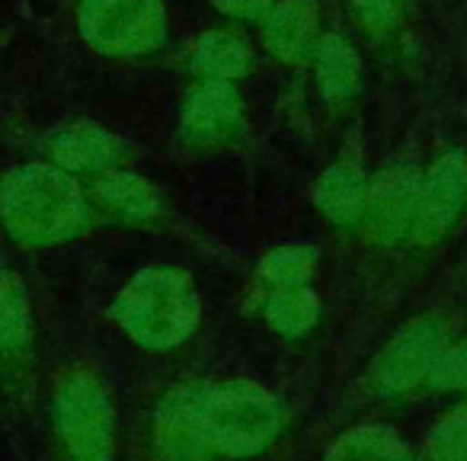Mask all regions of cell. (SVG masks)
I'll list each match as a JSON object with an SVG mask.
<instances>
[{"label": "cell", "mask_w": 467, "mask_h": 461, "mask_svg": "<svg viewBox=\"0 0 467 461\" xmlns=\"http://www.w3.org/2000/svg\"><path fill=\"white\" fill-rule=\"evenodd\" d=\"M176 394L189 433L208 461L256 458L273 448L285 429V403L250 378L182 384Z\"/></svg>", "instance_id": "obj_1"}, {"label": "cell", "mask_w": 467, "mask_h": 461, "mask_svg": "<svg viewBox=\"0 0 467 461\" xmlns=\"http://www.w3.org/2000/svg\"><path fill=\"white\" fill-rule=\"evenodd\" d=\"M90 225L87 189L55 163H20L0 176V227L20 247H58L87 235Z\"/></svg>", "instance_id": "obj_2"}, {"label": "cell", "mask_w": 467, "mask_h": 461, "mask_svg": "<svg viewBox=\"0 0 467 461\" xmlns=\"http://www.w3.org/2000/svg\"><path fill=\"white\" fill-rule=\"evenodd\" d=\"M109 318L144 352H170L195 337L202 299L192 276L176 267H144L119 288Z\"/></svg>", "instance_id": "obj_3"}, {"label": "cell", "mask_w": 467, "mask_h": 461, "mask_svg": "<svg viewBox=\"0 0 467 461\" xmlns=\"http://www.w3.org/2000/svg\"><path fill=\"white\" fill-rule=\"evenodd\" d=\"M48 426L58 461H116V401L93 365L71 362L52 378Z\"/></svg>", "instance_id": "obj_4"}, {"label": "cell", "mask_w": 467, "mask_h": 461, "mask_svg": "<svg viewBox=\"0 0 467 461\" xmlns=\"http://www.w3.org/2000/svg\"><path fill=\"white\" fill-rule=\"evenodd\" d=\"M451 340V324L441 314H420L407 320L371 359L365 372V391L378 401H400L426 388L432 365Z\"/></svg>", "instance_id": "obj_5"}, {"label": "cell", "mask_w": 467, "mask_h": 461, "mask_svg": "<svg viewBox=\"0 0 467 461\" xmlns=\"http://www.w3.org/2000/svg\"><path fill=\"white\" fill-rule=\"evenodd\" d=\"M78 29L90 48L109 58H141L167 46L163 0H80Z\"/></svg>", "instance_id": "obj_6"}, {"label": "cell", "mask_w": 467, "mask_h": 461, "mask_svg": "<svg viewBox=\"0 0 467 461\" xmlns=\"http://www.w3.org/2000/svg\"><path fill=\"white\" fill-rule=\"evenodd\" d=\"M247 131V106L234 84L199 80L180 112V138L192 151H224Z\"/></svg>", "instance_id": "obj_7"}, {"label": "cell", "mask_w": 467, "mask_h": 461, "mask_svg": "<svg viewBox=\"0 0 467 461\" xmlns=\"http://www.w3.org/2000/svg\"><path fill=\"white\" fill-rule=\"evenodd\" d=\"M467 212V157L441 154L439 161L422 173L420 199H416L413 231L410 244L413 247H435L454 231Z\"/></svg>", "instance_id": "obj_8"}, {"label": "cell", "mask_w": 467, "mask_h": 461, "mask_svg": "<svg viewBox=\"0 0 467 461\" xmlns=\"http://www.w3.org/2000/svg\"><path fill=\"white\" fill-rule=\"evenodd\" d=\"M420 183L422 173L407 161H394L371 180L368 205H365V218L358 225L371 244H378V247L410 244Z\"/></svg>", "instance_id": "obj_9"}, {"label": "cell", "mask_w": 467, "mask_h": 461, "mask_svg": "<svg viewBox=\"0 0 467 461\" xmlns=\"http://www.w3.org/2000/svg\"><path fill=\"white\" fill-rule=\"evenodd\" d=\"M48 163L61 167L71 176H97L119 167L125 157V148L112 131L93 122L61 125L46 138Z\"/></svg>", "instance_id": "obj_10"}, {"label": "cell", "mask_w": 467, "mask_h": 461, "mask_svg": "<svg viewBox=\"0 0 467 461\" xmlns=\"http://www.w3.org/2000/svg\"><path fill=\"white\" fill-rule=\"evenodd\" d=\"M84 189L93 215L99 212L106 218L119 221V225H150L163 212L161 193L141 173H131V170L122 167L90 176Z\"/></svg>", "instance_id": "obj_11"}, {"label": "cell", "mask_w": 467, "mask_h": 461, "mask_svg": "<svg viewBox=\"0 0 467 461\" xmlns=\"http://www.w3.org/2000/svg\"><path fill=\"white\" fill-rule=\"evenodd\" d=\"M320 39V10L311 0H275L263 16V46L285 65L314 61Z\"/></svg>", "instance_id": "obj_12"}, {"label": "cell", "mask_w": 467, "mask_h": 461, "mask_svg": "<svg viewBox=\"0 0 467 461\" xmlns=\"http://www.w3.org/2000/svg\"><path fill=\"white\" fill-rule=\"evenodd\" d=\"M36 352V314L29 288L14 269L0 267V365L23 372Z\"/></svg>", "instance_id": "obj_13"}, {"label": "cell", "mask_w": 467, "mask_h": 461, "mask_svg": "<svg viewBox=\"0 0 467 461\" xmlns=\"http://www.w3.org/2000/svg\"><path fill=\"white\" fill-rule=\"evenodd\" d=\"M368 173L356 163H333L314 186V205L333 227H358L368 205Z\"/></svg>", "instance_id": "obj_14"}, {"label": "cell", "mask_w": 467, "mask_h": 461, "mask_svg": "<svg viewBox=\"0 0 467 461\" xmlns=\"http://www.w3.org/2000/svg\"><path fill=\"white\" fill-rule=\"evenodd\" d=\"M254 65V52L244 42V36L231 29H212L199 36V42L189 52V71L199 80H218V84H237L247 78Z\"/></svg>", "instance_id": "obj_15"}, {"label": "cell", "mask_w": 467, "mask_h": 461, "mask_svg": "<svg viewBox=\"0 0 467 461\" xmlns=\"http://www.w3.org/2000/svg\"><path fill=\"white\" fill-rule=\"evenodd\" d=\"M324 461H416V452L388 423H356L330 442Z\"/></svg>", "instance_id": "obj_16"}, {"label": "cell", "mask_w": 467, "mask_h": 461, "mask_svg": "<svg viewBox=\"0 0 467 461\" xmlns=\"http://www.w3.org/2000/svg\"><path fill=\"white\" fill-rule=\"evenodd\" d=\"M314 78L327 103L343 106L362 90V61L358 52L337 33H324L314 55Z\"/></svg>", "instance_id": "obj_17"}, {"label": "cell", "mask_w": 467, "mask_h": 461, "mask_svg": "<svg viewBox=\"0 0 467 461\" xmlns=\"http://www.w3.org/2000/svg\"><path fill=\"white\" fill-rule=\"evenodd\" d=\"M263 324L282 340H301L320 324V295L311 286L301 288H266L260 299Z\"/></svg>", "instance_id": "obj_18"}, {"label": "cell", "mask_w": 467, "mask_h": 461, "mask_svg": "<svg viewBox=\"0 0 467 461\" xmlns=\"http://www.w3.org/2000/svg\"><path fill=\"white\" fill-rule=\"evenodd\" d=\"M148 452L150 461H208L202 448L195 445L192 433L182 416V403L176 388L157 403L148 429Z\"/></svg>", "instance_id": "obj_19"}, {"label": "cell", "mask_w": 467, "mask_h": 461, "mask_svg": "<svg viewBox=\"0 0 467 461\" xmlns=\"http://www.w3.org/2000/svg\"><path fill=\"white\" fill-rule=\"evenodd\" d=\"M314 273H317V254H314V247H305V244L275 247L256 263V276H260L263 288L311 286Z\"/></svg>", "instance_id": "obj_20"}, {"label": "cell", "mask_w": 467, "mask_h": 461, "mask_svg": "<svg viewBox=\"0 0 467 461\" xmlns=\"http://www.w3.org/2000/svg\"><path fill=\"white\" fill-rule=\"evenodd\" d=\"M416 461H467V397L426 429Z\"/></svg>", "instance_id": "obj_21"}, {"label": "cell", "mask_w": 467, "mask_h": 461, "mask_svg": "<svg viewBox=\"0 0 467 461\" xmlns=\"http://www.w3.org/2000/svg\"><path fill=\"white\" fill-rule=\"evenodd\" d=\"M426 391L467 397V333L464 337H454L441 350L439 362L432 365V375L426 382Z\"/></svg>", "instance_id": "obj_22"}, {"label": "cell", "mask_w": 467, "mask_h": 461, "mask_svg": "<svg viewBox=\"0 0 467 461\" xmlns=\"http://www.w3.org/2000/svg\"><path fill=\"white\" fill-rule=\"evenodd\" d=\"M407 0H349L352 20L368 36H388L397 29Z\"/></svg>", "instance_id": "obj_23"}, {"label": "cell", "mask_w": 467, "mask_h": 461, "mask_svg": "<svg viewBox=\"0 0 467 461\" xmlns=\"http://www.w3.org/2000/svg\"><path fill=\"white\" fill-rule=\"evenodd\" d=\"M212 4L231 20H263L275 0H212Z\"/></svg>", "instance_id": "obj_24"}]
</instances>
